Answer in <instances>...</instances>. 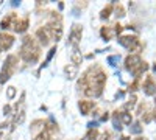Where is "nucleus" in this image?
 Wrapping results in <instances>:
<instances>
[{"label":"nucleus","instance_id":"f03ea898","mask_svg":"<svg viewBox=\"0 0 156 140\" xmlns=\"http://www.w3.org/2000/svg\"><path fill=\"white\" fill-rule=\"evenodd\" d=\"M19 55H20V58L25 62H28V64H34V62H37V59L41 58V47H39V44L36 42L34 37L23 36Z\"/></svg>","mask_w":156,"mask_h":140},{"label":"nucleus","instance_id":"1a4fd4ad","mask_svg":"<svg viewBox=\"0 0 156 140\" xmlns=\"http://www.w3.org/2000/svg\"><path fill=\"white\" fill-rule=\"evenodd\" d=\"M142 90H144V94L148 95V97L156 95V83L151 76H147V80L144 81V86H142Z\"/></svg>","mask_w":156,"mask_h":140},{"label":"nucleus","instance_id":"20e7f679","mask_svg":"<svg viewBox=\"0 0 156 140\" xmlns=\"http://www.w3.org/2000/svg\"><path fill=\"white\" fill-rule=\"evenodd\" d=\"M16 64H17V56L14 55H9L6 56V61L2 67V72H0V84H5L16 70Z\"/></svg>","mask_w":156,"mask_h":140},{"label":"nucleus","instance_id":"72a5a7b5","mask_svg":"<svg viewBox=\"0 0 156 140\" xmlns=\"http://www.w3.org/2000/svg\"><path fill=\"white\" fill-rule=\"evenodd\" d=\"M108 118H109V114H108V112H105V114L101 115V121H106Z\"/></svg>","mask_w":156,"mask_h":140},{"label":"nucleus","instance_id":"39448f33","mask_svg":"<svg viewBox=\"0 0 156 140\" xmlns=\"http://www.w3.org/2000/svg\"><path fill=\"white\" fill-rule=\"evenodd\" d=\"M119 44L122 45V47H125V48H128L129 52H139V50L142 48V45H140V42H139V39H137V36H120L119 39Z\"/></svg>","mask_w":156,"mask_h":140},{"label":"nucleus","instance_id":"c9c22d12","mask_svg":"<svg viewBox=\"0 0 156 140\" xmlns=\"http://www.w3.org/2000/svg\"><path fill=\"white\" fill-rule=\"evenodd\" d=\"M120 140H129V138H128L126 135H122V137H120Z\"/></svg>","mask_w":156,"mask_h":140},{"label":"nucleus","instance_id":"e433bc0d","mask_svg":"<svg viewBox=\"0 0 156 140\" xmlns=\"http://www.w3.org/2000/svg\"><path fill=\"white\" fill-rule=\"evenodd\" d=\"M153 118H154V121H156V111L153 112Z\"/></svg>","mask_w":156,"mask_h":140},{"label":"nucleus","instance_id":"4be33fe9","mask_svg":"<svg viewBox=\"0 0 156 140\" xmlns=\"http://www.w3.org/2000/svg\"><path fill=\"white\" fill-rule=\"evenodd\" d=\"M120 120H122V123H125V125H131L133 117H131V114H129V112H120Z\"/></svg>","mask_w":156,"mask_h":140},{"label":"nucleus","instance_id":"a211bd4d","mask_svg":"<svg viewBox=\"0 0 156 140\" xmlns=\"http://www.w3.org/2000/svg\"><path fill=\"white\" fill-rule=\"evenodd\" d=\"M112 125L115 129H122V120H120V112L119 111H114L112 112Z\"/></svg>","mask_w":156,"mask_h":140},{"label":"nucleus","instance_id":"2f4dec72","mask_svg":"<svg viewBox=\"0 0 156 140\" xmlns=\"http://www.w3.org/2000/svg\"><path fill=\"white\" fill-rule=\"evenodd\" d=\"M145 109H147V104H145V103H140V106H139V109H137V114H142Z\"/></svg>","mask_w":156,"mask_h":140},{"label":"nucleus","instance_id":"f8f14e48","mask_svg":"<svg viewBox=\"0 0 156 140\" xmlns=\"http://www.w3.org/2000/svg\"><path fill=\"white\" fill-rule=\"evenodd\" d=\"M36 37L39 39V44L44 45V47H47V45H48V42H50V36H48V33H47L45 27L37 28V31H36Z\"/></svg>","mask_w":156,"mask_h":140},{"label":"nucleus","instance_id":"dca6fc26","mask_svg":"<svg viewBox=\"0 0 156 140\" xmlns=\"http://www.w3.org/2000/svg\"><path fill=\"white\" fill-rule=\"evenodd\" d=\"M147 70H148V64H147L145 61H142L140 64H139V66H137V67H136V69L131 72V73L136 76V80H139V76H140L142 73H144V72H147Z\"/></svg>","mask_w":156,"mask_h":140},{"label":"nucleus","instance_id":"393cba45","mask_svg":"<svg viewBox=\"0 0 156 140\" xmlns=\"http://www.w3.org/2000/svg\"><path fill=\"white\" fill-rule=\"evenodd\" d=\"M55 53H56V45L50 48V52H48V55H47V59L44 61V64H42V67H45V66L48 64V62H50V59L53 58V55H55Z\"/></svg>","mask_w":156,"mask_h":140},{"label":"nucleus","instance_id":"4468645a","mask_svg":"<svg viewBox=\"0 0 156 140\" xmlns=\"http://www.w3.org/2000/svg\"><path fill=\"white\" fill-rule=\"evenodd\" d=\"M72 61H73V66H80L81 61H83V56H81V52L80 48H78V45H73V52H72Z\"/></svg>","mask_w":156,"mask_h":140},{"label":"nucleus","instance_id":"bb28decb","mask_svg":"<svg viewBox=\"0 0 156 140\" xmlns=\"http://www.w3.org/2000/svg\"><path fill=\"white\" fill-rule=\"evenodd\" d=\"M119 59H120V56H119V55H114V56H109V58H108V62H109L111 66H117Z\"/></svg>","mask_w":156,"mask_h":140},{"label":"nucleus","instance_id":"9b49d317","mask_svg":"<svg viewBox=\"0 0 156 140\" xmlns=\"http://www.w3.org/2000/svg\"><path fill=\"white\" fill-rule=\"evenodd\" d=\"M16 22H17V16L14 14V12H12V14H8L6 17L2 19V22H0V28L2 30H9V28L14 27Z\"/></svg>","mask_w":156,"mask_h":140},{"label":"nucleus","instance_id":"7ed1b4c3","mask_svg":"<svg viewBox=\"0 0 156 140\" xmlns=\"http://www.w3.org/2000/svg\"><path fill=\"white\" fill-rule=\"evenodd\" d=\"M45 30L50 36V39L55 42H58L62 37V22H61L59 12H50V20L45 25Z\"/></svg>","mask_w":156,"mask_h":140},{"label":"nucleus","instance_id":"0eeeda50","mask_svg":"<svg viewBox=\"0 0 156 140\" xmlns=\"http://www.w3.org/2000/svg\"><path fill=\"white\" fill-rule=\"evenodd\" d=\"M14 44V36L8 33H0V50L2 52H8Z\"/></svg>","mask_w":156,"mask_h":140},{"label":"nucleus","instance_id":"4c0bfd02","mask_svg":"<svg viewBox=\"0 0 156 140\" xmlns=\"http://www.w3.org/2000/svg\"><path fill=\"white\" fill-rule=\"evenodd\" d=\"M134 140H145L144 137H137V138H134Z\"/></svg>","mask_w":156,"mask_h":140},{"label":"nucleus","instance_id":"b1692460","mask_svg":"<svg viewBox=\"0 0 156 140\" xmlns=\"http://www.w3.org/2000/svg\"><path fill=\"white\" fill-rule=\"evenodd\" d=\"M129 131H131V134H140V132H142V126H140V123H139V121L133 123L131 126H129Z\"/></svg>","mask_w":156,"mask_h":140},{"label":"nucleus","instance_id":"c85d7f7f","mask_svg":"<svg viewBox=\"0 0 156 140\" xmlns=\"http://www.w3.org/2000/svg\"><path fill=\"white\" fill-rule=\"evenodd\" d=\"M114 27H115V28H114V34H120V33L123 31V28H125L123 25H120L119 22H117V23L114 25Z\"/></svg>","mask_w":156,"mask_h":140},{"label":"nucleus","instance_id":"2eb2a0df","mask_svg":"<svg viewBox=\"0 0 156 140\" xmlns=\"http://www.w3.org/2000/svg\"><path fill=\"white\" fill-rule=\"evenodd\" d=\"M100 36H101V39L103 41H109V39H112V36H114V30L111 28V27H101V30H100Z\"/></svg>","mask_w":156,"mask_h":140},{"label":"nucleus","instance_id":"6ab92c4d","mask_svg":"<svg viewBox=\"0 0 156 140\" xmlns=\"http://www.w3.org/2000/svg\"><path fill=\"white\" fill-rule=\"evenodd\" d=\"M112 9H114V5L112 3H109V5H106L105 8L101 9V12H100V19L101 20H106L109 16H111V12H112Z\"/></svg>","mask_w":156,"mask_h":140},{"label":"nucleus","instance_id":"7c9ffc66","mask_svg":"<svg viewBox=\"0 0 156 140\" xmlns=\"http://www.w3.org/2000/svg\"><path fill=\"white\" fill-rule=\"evenodd\" d=\"M137 87H139V80H134L131 84H129V92H134V90H137Z\"/></svg>","mask_w":156,"mask_h":140},{"label":"nucleus","instance_id":"412c9836","mask_svg":"<svg viewBox=\"0 0 156 140\" xmlns=\"http://www.w3.org/2000/svg\"><path fill=\"white\" fill-rule=\"evenodd\" d=\"M34 140H53V137H51L50 132H47V131L44 129V131H41V132L34 137Z\"/></svg>","mask_w":156,"mask_h":140},{"label":"nucleus","instance_id":"473e14b6","mask_svg":"<svg viewBox=\"0 0 156 140\" xmlns=\"http://www.w3.org/2000/svg\"><path fill=\"white\" fill-rule=\"evenodd\" d=\"M100 140H112V138H111V134H109V132H105Z\"/></svg>","mask_w":156,"mask_h":140},{"label":"nucleus","instance_id":"f257e3e1","mask_svg":"<svg viewBox=\"0 0 156 140\" xmlns=\"http://www.w3.org/2000/svg\"><path fill=\"white\" fill-rule=\"evenodd\" d=\"M81 78L84 80L86 89H84V94L87 97H92V98H98L103 94V87H105L106 83V73L103 72L100 67H90L87 69Z\"/></svg>","mask_w":156,"mask_h":140},{"label":"nucleus","instance_id":"cd10ccee","mask_svg":"<svg viewBox=\"0 0 156 140\" xmlns=\"http://www.w3.org/2000/svg\"><path fill=\"white\" fill-rule=\"evenodd\" d=\"M151 118H153V112H145L144 115H142V120H144L145 123H150Z\"/></svg>","mask_w":156,"mask_h":140},{"label":"nucleus","instance_id":"9d476101","mask_svg":"<svg viewBox=\"0 0 156 140\" xmlns=\"http://www.w3.org/2000/svg\"><path fill=\"white\" fill-rule=\"evenodd\" d=\"M94 108H95L94 101H89V100H80V101H78V109H80L81 115H87V114L92 111Z\"/></svg>","mask_w":156,"mask_h":140},{"label":"nucleus","instance_id":"6e6552de","mask_svg":"<svg viewBox=\"0 0 156 140\" xmlns=\"http://www.w3.org/2000/svg\"><path fill=\"white\" fill-rule=\"evenodd\" d=\"M142 62V59H140V56L137 55V53H134V55H128L126 58H125V69L128 70V72H133L139 64Z\"/></svg>","mask_w":156,"mask_h":140},{"label":"nucleus","instance_id":"ddd939ff","mask_svg":"<svg viewBox=\"0 0 156 140\" xmlns=\"http://www.w3.org/2000/svg\"><path fill=\"white\" fill-rule=\"evenodd\" d=\"M14 31L16 33H25L27 31V28H28V17H23V19H17V22L14 23Z\"/></svg>","mask_w":156,"mask_h":140},{"label":"nucleus","instance_id":"58836bf2","mask_svg":"<svg viewBox=\"0 0 156 140\" xmlns=\"http://www.w3.org/2000/svg\"><path fill=\"white\" fill-rule=\"evenodd\" d=\"M154 103H156V100H154Z\"/></svg>","mask_w":156,"mask_h":140},{"label":"nucleus","instance_id":"423d86ee","mask_svg":"<svg viewBox=\"0 0 156 140\" xmlns=\"http://www.w3.org/2000/svg\"><path fill=\"white\" fill-rule=\"evenodd\" d=\"M81 36H83V27L80 23H73L70 30V36H69V44L78 45V42L81 41Z\"/></svg>","mask_w":156,"mask_h":140},{"label":"nucleus","instance_id":"f704fd0d","mask_svg":"<svg viewBox=\"0 0 156 140\" xmlns=\"http://www.w3.org/2000/svg\"><path fill=\"white\" fill-rule=\"evenodd\" d=\"M3 112H5V115H8V114L11 112V108H9V106H5V108H3Z\"/></svg>","mask_w":156,"mask_h":140},{"label":"nucleus","instance_id":"a878e982","mask_svg":"<svg viewBox=\"0 0 156 140\" xmlns=\"http://www.w3.org/2000/svg\"><path fill=\"white\" fill-rule=\"evenodd\" d=\"M115 16H117V17H123V16H125V9H123L122 5H117V6H115Z\"/></svg>","mask_w":156,"mask_h":140},{"label":"nucleus","instance_id":"5701e85b","mask_svg":"<svg viewBox=\"0 0 156 140\" xmlns=\"http://www.w3.org/2000/svg\"><path fill=\"white\" fill-rule=\"evenodd\" d=\"M84 138H86V140H97V138H98V131H97V128L89 129Z\"/></svg>","mask_w":156,"mask_h":140},{"label":"nucleus","instance_id":"c756f323","mask_svg":"<svg viewBox=\"0 0 156 140\" xmlns=\"http://www.w3.org/2000/svg\"><path fill=\"white\" fill-rule=\"evenodd\" d=\"M14 95H16V87H12V86H9V87H8V94H6V97H8V98L11 100V98L14 97Z\"/></svg>","mask_w":156,"mask_h":140},{"label":"nucleus","instance_id":"aec40b11","mask_svg":"<svg viewBox=\"0 0 156 140\" xmlns=\"http://www.w3.org/2000/svg\"><path fill=\"white\" fill-rule=\"evenodd\" d=\"M136 101H137V97L136 95H131V98L128 100V103H125V106H123L125 108V112H128L129 109H133L136 106Z\"/></svg>","mask_w":156,"mask_h":140},{"label":"nucleus","instance_id":"f3484780","mask_svg":"<svg viewBox=\"0 0 156 140\" xmlns=\"http://www.w3.org/2000/svg\"><path fill=\"white\" fill-rule=\"evenodd\" d=\"M64 72H66V75H67L69 80H73L75 76H76V73H78V67L73 66V64H69V66L64 67Z\"/></svg>","mask_w":156,"mask_h":140}]
</instances>
